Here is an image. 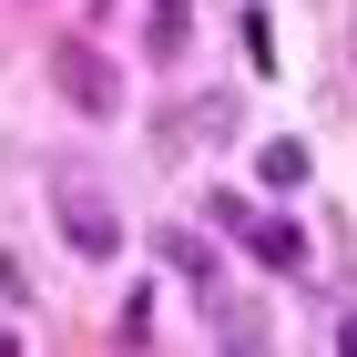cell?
I'll return each instance as SVG.
<instances>
[{
	"label": "cell",
	"instance_id": "2",
	"mask_svg": "<svg viewBox=\"0 0 357 357\" xmlns=\"http://www.w3.org/2000/svg\"><path fill=\"white\" fill-rule=\"evenodd\" d=\"M61 235H72V255H92V266H102V255H123V215H112L102 194H61Z\"/></svg>",
	"mask_w": 357,
	"mask_h": 357
},
{
	"label": "cell",
	"instance_id": "1",
	"mask_svg": "<svg viewBox=\"0 0 357 357\" xmlns=\"http://www.w3.org/2000/svg\"><path fill=\"white\" fill-rule=\"evenodd\" d=\"M52 82L72 92L92 123H112V112H123V82H112V61L92 52V41H61V52H52Z\"/></svg>",
	"mask_w": 357,
	"mask_h": 357
},
{
	"label": "cell",
	"instance_id": "3",
	"mask_svg": "<svg viewBox=\"0 0 357 357\" xmlns=\"http://www.w3.org/2000/svg\"><path fill=\"white\" fill-rule=\"evenodd\" d=\"M245 245H255L266 275H296V266H306V235H296L286 215H245Z\"/></svg>",
	"mask_w": 357,
	"mask_h": 357
},
{
	"label": "cell",
	"instance_id": "6",
	"mask_svg": "<svg viewBox=\"0 0 357 357\" xmlns=\"http://www.w3.org/2000/svg\"><path fill=\"white\" fill-rule=\"evenodd\" d=\"M164 266H174V275H194V286H215V255H204V235H184V225L164 235Z\"/></svg>",
	"mask_w": 357,
	"mask_h": 357
},
{
	"label": "cell",
	"instance_id": "5",
	"mask_svg": "<svg viewBox=\"0 0 357 357\" xmlns=\"http://www.w3.org/2000/svg\"><path fill=\"white\" fill-rule=\"evenodd\" d=\"M255 184H266V194H296V184H306V143H296V133H275L266 153H255Z\"/></svg>",
	"mask_w": 357,
	"mask_h": 357
},
{
	"label": "cell",
	"instance_id": "7",
	"mask_svg": "<svg viewBox=\"0 0 357 357\" xmlns=\"http://www.w3.org/2000/svg\"><path fill=\"white\" fill-rule=\"evenodd\" d=\"M0 357H10V327H0Z\"/></svg>",
	"mask_w": 357,
	"mask_h": 357
},
{
	"label": "cell",
	"instance_id": "4",
	"mask_svg": "<svg viewBox=\"0 0 357 357\" xmlns=\"http://www.w3.org/2000/svg\"><path fill=\"white\" fill-rule=\"evenodd\" d=\"M184 41H194V10H184V0H143V52H153V61H184Z\"/></svg>",
	"mask_w": 357,
	"mask_h": 357
}]
</instances>
